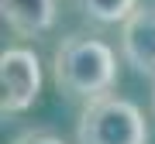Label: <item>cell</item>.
Returning <instances> with one entry per match:
<instances>
[{"label": "cell", "mask_w": 155, "mask_h": 144, "mask_svg": "<svg viewBox=\"0 0 155 144\" xmlns=\"http://www.w3.org/2000/svg\"><path fill=\"white\" fill-rule=\"evenodd\" d=\"M52 79L59 93H66L76 103H97L110 96L117 83V52L97 34H69L52 55Z\"/></svg>", "instance_id": "1"}, {"label": "cell", "mask_w": 155, "mask_h": 144, "mask_svg": "<svg viewBox=\"0 0 155 144\" xmlns=\"http://www.w3.org/2000/svg\"><path fill=\"white\" fill-rule=\"evenodd\" d=\"M76 144H148L145 113L131 100L104 96L83 106L76 124Z\"/></svg>", "instance_id": "2"}, {"label": "cell", "mask_w": 155, "mask_h": 144, "mask_svg": "<svg viewBox=\"0 0 155 144\" xmlns=\"http://www.w3.org/2000/svg\"><path fill=\"white\" fill-rule=\"evenodd\" d=\"M41 93V62L31 48H4L0 55V113L31 110Z\"/></svg>", "instance_id": "3"}, {"label": "cell", "mask_w": 155, "mask_h": 144, "mask_svg": "<svg viewBox=\"0 0 155 144\" xmlns=\"http://www.w3.org/2000/svg\"><path fill=\"white\" fill-rule=\"evenodd\" d=\"M121 52L138 76L155 83V7H138L121 24Z\"/></svg>", "instance_id": "4"}, {"label": "cell", "mask_w": 155, "mask_h": 144, "mask_svg": "<svg viewBox=\"0 0 155 144\" xmlns=\"http://www.w3.org/2000/svg\"><path fill=\"white\" fill-rule=\"evenodd\" d=\"M0 17L14 34L38 38V34L55 28L59 4L55 0H0Z\"/></svg>", "instance_id": "5"}, {"label": "cell", "mask_w": 155, "mask_h": 144, "mask_svg": "<svg viewBox=\"0 0 155 144\" xmlns=\"http://www.w3.org/2000/svg\"><path fill=\"white\" fill-rule=\"evenodd\" d=\"M76 7L97 24H124L138 11V0H76Z\"/></svg>", "instance_id": "6"}, {"label": "cell", "mask_w": 155, "mask_h": 144, "mask_svg": "<svg viewBox=\"0 0 155 144\" xmlns=\"http://www.w3.org/2000/svg\"><path fill=\"white\" fill-rule=\"evenodd\" d=\"M14 144H66V141L52 130H24L21 137H14Z\"/></svg>", "instance_id": "7"}, {"label": "cell", "mask_w": 155, "mask_h": 144, "mask_svg": "<svg viewBox=\"0 0 155 144\" xmlns=\"http://www.w3.org/2000/svg\"><path fill=\"white\" fill-rule=\"evenodd\" d=\"M152 110H155V86H152Z\"/></svg>", "instance_id": "8"}]
</instances>
